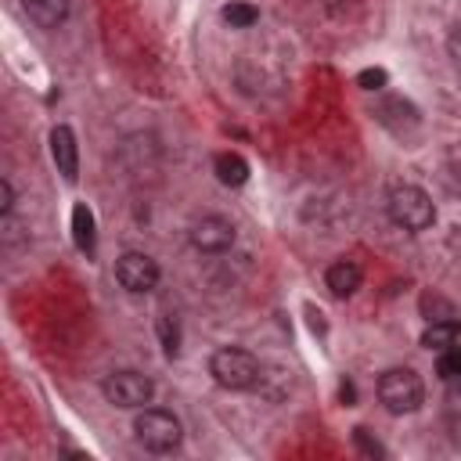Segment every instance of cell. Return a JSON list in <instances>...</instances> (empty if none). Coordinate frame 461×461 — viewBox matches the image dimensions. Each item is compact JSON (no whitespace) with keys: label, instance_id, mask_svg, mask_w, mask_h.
Listing matches in <instances>:
<instances>
[{"label":"cell","instance_id":"cell-1","mask_svg":"<svg viewBox=\"0 0 461 461\" xmlns=\"http://www.w3.org/2000/svg\"><path fill=\"white\" fill-rule=\"evenodd\" d=\"M385 209H389V220L396 227L411 230V234L429 230L432 220H436V205H432L429 191L418 187V184H396L389 191V198H385Z\"/></svg>","mask_w":461,"mask_h":461},{"label":"cell","instance_id":"cell-2","mask_svg":"<svg viewBox=\"0 0 461 461\" xmlns=\"http://www.w3.org/2000/svg\"><path fill=\"white\" fill-rule=\"evenodd\" d=\"M133 436H137V443H140L144 450H151V454H169V450H176L180 439H184L176 414H169V411H162V407H140L137 418H133Z\"/></svg>","mask_w":461,"mask_h":461},{"label":"cell","instance_id":"cell-3","mask_svg":"<svg viewBox=\"0 0 461 461\" xmlns=\"http://www.w3.org/2000/svg\"><path fill=\"white\" fill-rule=\"evenodd\" d=\"M209 375H212L223 389L241 393V389H252L263 371H259V360H256L249 349H241V346H220V349L212 353V360H209Z\"/></svg>","mask_w":461,"mask_h":461},{"label":"cell","instance_id":"cell-4","mask_svg":"<svg viewBox=\"0 0 461 461\" xmlns=\"http://www.w3.org/2000/svg\"><path fill=\"white\" fill-rule=\"evenodd\" d=\"M378 400L389 414H411L421 407L425 400V385L418 378V371L411 367H389L382 378H378Z\"/></svg>","mask_w":461,"mask_h":461},{"label":"cell","instance_id":"cell-5","mask_svg":"<svg viewBox=\"0 0 461 461\" xmlns=\"http://www.w3.org/2000/svg\"><path fill=\"white\" fill-rule=\"evenodd\" d=\"M101 393H104V400H108L112 407L140 411V407L151 403V396H155V382H151L148 375H140V371H115V375L104 378Z\"/></svg>","mask_w":461,"mask_h":461},{"label":"cell","instance_id":"cell-6","mask_svg":"<svg viewBox=\"0 0 461 461\" xmlns=\"http://www.w3.org/2000/svg\"><path fill=\"white\" fill-rule=\"evenodd\" d=\"M115 277L126 292L133 295H144L158 285V263L148 256V252H122L119 263H115Z\"/></svg>","mask_w":461,"mask_h":461},{"label":"cell","instance_id":"cell-7","mask_svg":"<svg viewBox=\"0 0 461 461\" xmlns=\"http://www.w3.org/2000/svg\"><path fill=\"white\" fill-rule=\"evenodd\" d=\"M191 245L198 252H209V256H220L234 245V223L223 220V216H202L194 227H191Z\"/></svg>","mask_w":461,"mask_h":461},{"label":"cell","instance_id":"cell-8","mask_svg":"<svg viewBox=\"0 0 461 461\" xmlns=\"http://www.w3.org/2000/svg\"><path fill=\"white\" fill-rule=\"evenodd\" d=\"M50 155H54V166L65 180H76L79 173V148H76V133L68 126H54L50 130Z\"/></svg>","mask_w":461,"mask_h":461},{"label":"cell","instance_id":"cell-9","mask_svg":"<svg viewBox=\"0 0 461 461\" xmlns=\"http://www.w3.org/2000/svg\"><path fill=\"white\" fill-rule=\"evenodd\" d=\"M324 281H328V288H331V295H339V299H346V295H353V292L360 288V281H364V274H360V267H357L353 259H335V263L328 267V274H324Z\"/></svg>","mask_w":461,"mask_h":461},{"label":"cell","instance_id":"cell-10","mask_svg":"<svg viewBox=\"0 0 461 461\" xmlns=\"http://www.w3.org/2000/svg\"><path fill=\"white\" fill-rule=\"evenodd\" d=\"M22 7L40 29H58L68 14V0H22Z\"/></svg>","mask_w":461,"mask_h":461},{"label":"cell","instance_id":"cell-11","mask_svg":"<svg viewBox=\"0 0 461 461\" xmlns=\"http://www.w3.org/2000/svg\"><path fill=\"white\" fill-rule=\"evenodd\" d=\"M454 342H461V321L457 317H439V321H432L425 331H421V346H429V349H447V346H454Z\"/></svg>","mask_w":461,"mask_h":461},{"label":"cell","instance_id":"cell-12","mask_svg":"<svg viewBox=\"0 0 461 461\" xmlns=\"http://www.w3.org/2000/svg\"><path fill=\"white\" fill-rule=\"evenodd\" d=\"M212 169H216V180L227 184V187H241L249 180V162L241 155H234V151H220L212 158Z\"/></svg>","mask_w":461,"mask_h":461},{"label":"cell","instance_id":"cell-13","mask_svg":"<svg viewBox=\"0 0 461 461\" xmlns=\"http://www.w3.org/2000/svg\"><path fill=\"white\" fill-rule=\"evenodd\" d=\"M72 238H76V249L79 252H94V212L79 202L76 209H72Z\"/></svg>","mask_w":461,"mask_h":461},{"label":"cell","instance_id":"cell-14","mask_svg":"<svg viewBox=\"0 0 461 461\" xmlns=\"http://www.w3.org/2000/svg\"><path fill=\"white\" fill-rule=\"evenodd\" d=\"M436 375L447 385L461 389V342H454V346H447V349L436 353Z\"/></svg>","mask_w":461,"mask_h":461},{"label":"cell","instance_id":"cell-15","mask_svg":"<svg viewBox=\"0 0 461 461\" xmlns=\"http://www.w3.org/2000/svg\"><path fill=\"white\" fill-rule=\"evenodd\" d=\"M220 14H223V22H227L230 29H249V25H256V18H259V11H256L252 4H227Z\"/></svg>","mask_w":461,"mask_h":461},{"label":"cell","instance_id":"cell-16","mask_svg":"<svg viewBox=\"0 0 461 461\" xmlns=\"http://www.w3.org/2000/svg\"><path fill=\"white\" fill-rule=\"evenodd\" d=\"M357 83H360L364 90H382V86H385V72H382V68H364V72L357 76Z\"/></svg>","mask_w":461,"mask_h":461},{"label":"cell","instance_id":"cell-17","mask_svg":"<svg viewBox=\"0 0 461 461\" xmlns=\"http://www.w3.org/2000/svg\"><path fill=\"white\" fill-rule=\"evenodd\" d=\"M158 331H162V346H166V353L173 357V353H176V324H173L169 317H158Z\"/></svg>","mask_w":461,"mask_h":461},{"label":"cell","instance_id":"cell-18","mask_svg":"<svg viewBox=\"0 0 461 461\" xmlns=\"http://www.w3.org/2000/svg\"><path fill=\"white\" fill-rule=\"evenodd\" d=\"M353 439H357L360 454H367V457H382V454H385V450H382L375 439H367V429H357V432H353Z\"/></svg>","mask_w":461,"mask_h":461},{"label":"cell","instance_id":"cell-19","mask_svg":"<svg viewBox=\"0 0 461 461\" xmlns=\"http://www.w3.org/2000/svg\"><path fill=\"white\" fill-rule=\"evenodd\" d=\"M14 205V191H11V180H0V212L7 216Z\"/></svg>","mask_w":461,"mask_h":461},{"label":"cell","instance_id":"cell-20","mask_svg":"<svg viewBox=\"0 0 461 461\" xmlns=\"http://www.w3.org/2000/svg\"><path fill=\"white\" fill-rule=\"evenodd\" d=\"M450 54H454V58L461 61V29H457V32L450 36Z\"/></svg>","mask_w":461,"mask_h":461}]
</instances>
